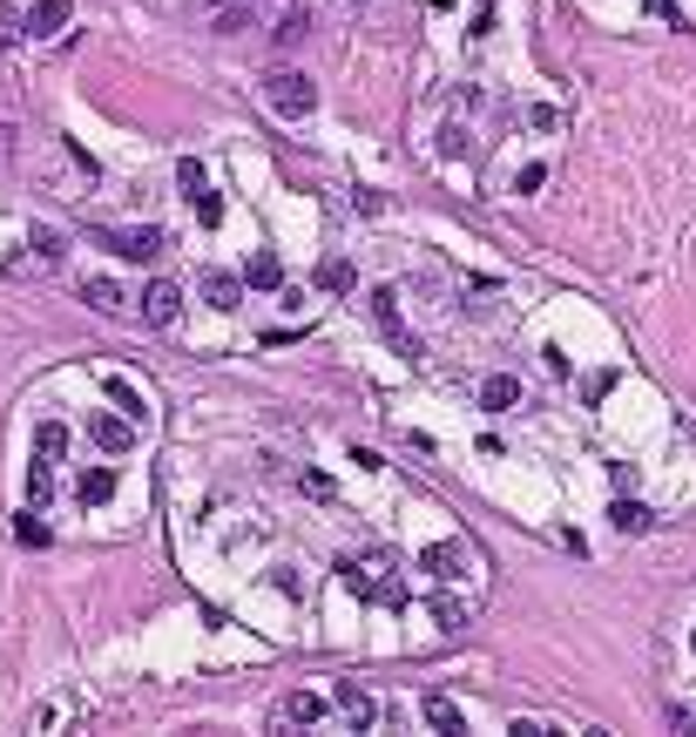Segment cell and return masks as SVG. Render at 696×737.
<instances>
[{
  "instance_id": "cell-1",
  "label": "cell",
  "mask_w": 696,
  "mask_h": 737,
  "mask_svg": "<svg viewBox=\"0 0 696 737\" xmlns=\"http://www.w3.org/2000/svg\"><path fill=\"white\" fill-rule=\"evenodd\" d=\"M338 581H345L352 596H366V602H385V609H399V602H406V581L385 568L379 555H372V562H338Z\"/></svg>"
},
{
  "instance_id": "cell-2",
  "label": "cell",
  "mask_w": 696,
  "mask_h": 737,
  "mask_svg": "<svg viewBox=\"0 0 696 737\" xmlns=\"http://www.w3.org/2000/svg\"><path fill=\"white\" fill-rule=\"evenodd\" d=\"M264 95H270V108H278V115H312L318 108V89L304 82L298 68H270L264 74Z\"/></svg>"
},
{
  "instance_id": "cell-3",
  "label": "cell",
  "mask_w": 696,
  "mask_h": 737,
  "mask_svg": "<svg viewBox=\"0 0 696 737\" xmlns=\"http://www.w3.org/2000/svg\"><path fill=\"white\" fill-rule=\"evenodd\" d=\"M318 717H325V696H312V690H285L278 711H270V730H312Z\"/></svg>"
},
{
  "instance_id": "cell-4",
  "label": "cell",
  "mask_w": 696,
  "mask_h": 737,
  "mask_svg": "<svg viewBox=\"0 0 696 737\" xmlns=\"http://www.w3.org/2000/svg\"><path fill=\"white\" fill-rule=\"evenodd\" d=\"M102 244L115 257H129V264H149V257H163V230L156 223H142V230H102Z\"/></svg>"
},
{
  "instance_id": "cell-5",
  "label": "cell",
  "mask_w": 696,
  "mask_h": 737,
  "mask_svg": "<svg viewBox=\"0 0 696 737\" xmlns=\"http://www.w3.org/2000/svg\"><path fill=\"white\" fill-rule=\"evenodd\" d=\"M176 183H183V197H189V210H197V223H217L223 217V204H217V189H210V176H204V163H176Z\"/></svg>"
},
{
  "instance_id": "cell-6",
  "label": "cell",
  "mask_w": 696,
  "mask_h": 737,
  "mask_svg": "<svg viewBox=\"0 0 696 737\" xmlns=\"http://www.w3.org/2000/svg\"><path fill=\"white\" fill-rule=\"evenodd\" d=\"M372 319L385 325V338H393V353H399V359H419V338L399 325V291H372Z\"/></svg>"
},
{
  "instance_id": "cell-7",
  "label": "cell",
  "mask_w": 696,
  "mask_h": 737,
  "mask_svg": "<svg viewBox=\"0 0 696 737\" xmlns=\"http://www.w3.org/2000/svg\"><path fill=\"white\" fill-rule=\"evenodd\" d=\"M68 14H74L68 0H34V8L21 14V34H27V42H48V34H61V27H68Z\"/></svg>"
},
{
  "instance_id": "cell-8",
  "label": "cell",
  "mask_w": 696,
  "mask_h": 737,
  "mask_svg": "<svg viewBox=\"0 0 696 737\" xmlns=\"http://www.w3.org/2000/svg\"><path fill=\"white\" fill-rule=\"evenodd\" d=\"M176 319H183V291H176V285H149V291H142V325L170 332Z\"/></svg>"
},
{
  "instance_id": "cell-9",
  "label": "cell",
  "mask_w": 696,
  "mask_h": 737,
  "mask_svg": "<svg viewBox=\"0 0 696 737\" xmlns=\"http://www.w3.org/2000/svg\"><path fill=\"white\" fill-rule=\"evenodd\" d=\"M89 440H95L102 453H129V447H136V426L115 419V413H102V419H89Z\"/></svg>"
},
{
  "instance_id": "cell-10",
  "label": "cell",
  "mask_w": 696,
  "mask_h": 737,
  "mask_svg": "<svg viewBox=\"0 0 696 737\" xmlns=\"http://www.w3.org/2000/svg\"><path fill=\"white\" fill-rule=\"evenodd\" d=\"M332 704H338L345 717H352V724H372V717H379V704H372V696H366L352 677H338V683H332Z\"/></svg>"
},
{
  "instance_id": "cell-11",
  "label": "cell",
  "mask_w": 696,
  "mask_h": 737,
  "mask_svg": "<svg viewBox=\"0 0 696 737\" xmlns=\"http://www.w3.org/2000/svg\"><path fill=\"white\" fill-rule=\"evenodd\" d=\"M61 453H68V426H61V419H42V426H34V460H42V468H55Z\"/></svg>"
},
{
  "instance_id": "cell-12",
  "label": "cell",
  "mask_w": 696,
  "mask_h": 737,
  "mask_svg": "<svg viewBox=\"0 0 696 737\" xmlns=\"http://www.w3.org/2000/svg\"><path fill=\"white\" fill-rule=\"evenodd\" d=\"M204 298L217 304V312H237V304H244V278H230V270H210V278H204Z\"/></svg>"
},
{
  "instance_id": "cell-13",
  "label": "cell",
  "mask_w": 696,
  "mask_h": 737,
  "mask_svg": "<svg viewBox=\"0 0 696 737\" xmlns=\"http://www.w3.org/2000/svg\"><path fill=\"white\" fill-rule=\"evenodd\" d=\"M82 298L95 304V312H108V319H123V312H129V298H123V285H115V278H89V285H82Z\"/></svg>"
},
{
  "instance_id": "cell-14",
  "label": "cell",
  "mask_w": 696,
  "mask_h": 737,
  "mask_svg": "<svg viewBox=\"0 0 696 737\" xmlns=\"http://www.w3.org/2000/svg\"><path fill=\"white\" fill-rule=\"evenodd\" d=\"M244 285H251V291H278V285H285L278 251H257V257H251V270H244Z\"/></svg>"
},
{
  "instance_id": "cell-15",
  "label": "cell",
  "mask_w": 696,
  "mask_h": 737,
  "mask_svg": "<svg viewBox=\"0 0 696 737\" xmlns=\"http://www.w3.org/2000/svg\"><path fill=\"white\" fill-rule=\"evenodd\" d=\"M514 400H521V379H508V372H494V379L480 385V406H487V413H508Z\"/></svg>"
},
{
  "instance_id": "cell-16",
  "label": "cell",
  "mask_w": 696,
  "mask_h": 737,
  "mask_svg": "<svg viewBox=\"0 0 696 737\" xmlns=\"http://www.w3.org/2000/svg\"><path fill=\"white\" fill-rule=\"evenodd\" d=\"M108 494H115V474L108 468H89L82 481H74V500H82V508H102Z\"/></svg>"
},
{
  "instance_id": "cell-17",
  "label": "cell",
  "mask_w": 696,
  "mask_h": 737,
  "mask_svg": "<svg viewBox=\"0 0 696 737\" xmlns=\"http://www.w3.org/2000/svg\"><path fill=\"white\" fill-rule=\"evenodd\" d=\"M608 521H615V534H642L649 528V508H642V500H615Z\"/></svg>"
},
{
  "instance_id": "cell-18",
  "label": "cell",
  "mask_w": 696,
  "mask_h": 737,
  "mask_svg": "<svg viewBox=\"0 0 696 737\" xmlns=\"http://www.w3.org/2000/svg\"><path fill=\"white\" fill-rule=\"evenodd\" d=\"M108 400H115V413H123V419H142V413H149V406H142V393H136L129 379H115V385H108Z\"/></svg>"
},
{
  "instance_id": "cell-19",
  "label": "cell",
  "mask_w": 696,
  "mask_h": 737,
  "mask_svg": "<svg viewBox=\"0 0 696 737\" xmlns=\"http://www.w3.org/2000/svg\"><path fill=\"white\" fill-rule=\"evenodd\" d=\"M48 494H55V468L34 460V468H27V500H34V508H48Z\"/></svg>"
},
{
  "instance_id": "cell-20",
  "label": "cell",
  "mask_w": 696,
  "mask_h": 737,
  "mask_svg": "<svg viewBox=\"0 0 696 737\" xmlns=\"http://www.w3.org/2000/svg\"><path fill=\"white\" fill-rule=\"evenodd\" d=\"M304 34H312V14H304V8H291V14L278 21V42H285V48H298Z\"/></svg>"
},
{
  "instance_id": "cell-21",
  "label": "cell",
  "mask_w": 696,
  "mask_h": 737,
  "mask_svg": "<svg viewBox=\"0 0 696 737\" xmlns=\"http://www.w3.org/2000/svg\"><path fill=\"white\" fill-rule=\"evenodd\" d=\"M427 724H433V730H446V737H453V730H460V711H453V704H446V696H427Z\"/></svg>"
},
{
  "instance_id": "cell-22",
  "label": "cell",
  "mask_w": 696,
  "mask_h": 737,
  "mask_svg": "<svg viewBox=\"0 0 696 737\" xmlns=\"http://www.w3.org/2000/svg\"><path fill=\"white\" fill-rule=\"evenodd\" d=\"M318 285H325V291H352V264H338V257H332V264L318 270Z\"/></svg>"
},
{
  "instance_id": "cell-23",
  "label": "cell",
  "mask_w": 696,
  "mask_h": 737,
  "mask_svg": "<svg viewBox=\"0 0 696 737\" xmlns=\"http://www.w3.org/2000/svg\"><path fill=\"white\" fill-rule=\"evenodd\" d=\"M34 515H42V508L21 515V541H27V549H48V521H34Z\"/></svg>"
},
{
  "instance_id": "cell-24",
  "label": "cell",
  "mask_w": 696,
  "mask_h": 737,
  "mask_svg": "<svg viewBox=\"0 0 696 737\" xmlns=\"http://www.w3.org/2000/svg\"><path fill=\"white\" fill-rule=\"evenodd\" d=\"M14 42H27V34H21V14H8V8H0V55H8Z\"/></svg>"
},
{
  "instance_id": "cell-25",
  "label": "cell",
  "mask_w": 696,
  "mask_h": 737,
  "mask_svg": "<svg viewBox=\"0 0 696 737\" xmlns=\"http://www.w3.org/2000/svg\"><path fill=\"white\" fill-rule=\"evenodd\" d=\"M649 8H656V14H663V21H676V8H670V0H649Z\"/></svg>"
},
{
  "instance_id": "cell-26",
  "label": "cell",
  "mask_w": 696,
  "mask_h": 737,
  "mask_svg": "<svg viewBox=\"0 0 696 737\" xmlns=\"http://www.w3.org/2000/svg\"><path fill=\"white\" fill-rule=\"evenodd\" d=\"M197 8H230V0H197Z\"/></svg>"
}]
</instances>
